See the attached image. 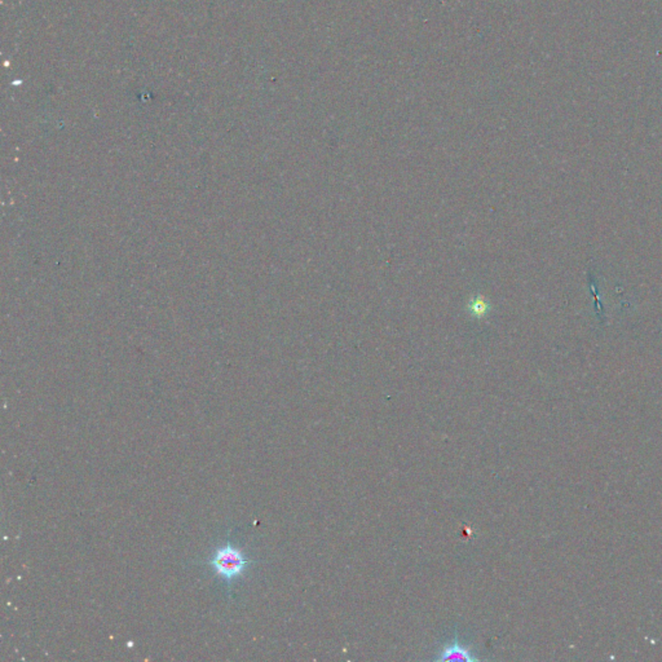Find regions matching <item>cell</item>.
I'll use <instances>...</instances> for the list:
<instances>
[{
	"mask_svg": "<svg viewBox=\"0 0 662 662\" xmlns=\"http://www.w3.org/2000/svg\"><path fill=\"white\" fill-rule=\"evenodd\" d=\"M249 563L250 561L245 556V554L230 544L219 547L210 559V566L213 572L224 581H232L242 576Z\"/></svg>",
	"mask_w": 662,
	"mask_h": 662,
	"instance_id": "1",
	"label": "cell"
},
{
	"mask_svg": "<svg viewBox=\"0 0 662 662\" xmlns=\"http://www.w3.org/2000/svg\"><path fill=\"white\" fill-rule=\"evenodd\" d=\"M436 661L475 662L478 661V658L473 655L471 648L466 647L456 636L454 640L442 647L439 656L436 657Z\"/></svg>",
	"mask_w": 662,
	"mask_h": 662,
	"instance_id": "2",
	"label": "cell"
}]
</instances>
